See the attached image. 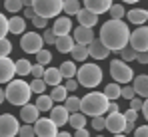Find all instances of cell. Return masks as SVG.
<instances>
[{
  "mask_svg": "<svg viewBox=\"0 0 148 137\" xmlns=\"http://www.w3.org/2000/svg\"><path fill=\"white\" fill-rule=\"evenodd\" d=\"M58 70H60V74H62V78H64V80L76 76V64H74V60H70V62H62Z\"/></svg>",
  "mask_w": 148,
  "mask_h": 137,
  "instance_id": "cell-28",
  "label": "cell"
},
{
  "mask_svg": "<svg viewBox=\"0 0 148 137\" xmlns=\"http://www.w3.org/2000/svg\"><path fill=\"white\" fill-rule=\"evenodd\" d=\"M42 40H44V44H48V46L56 42V34L52 32V28H50V30H46V32L42 34Z\"/></svg>",
  "mask_w": 148,
  "mask_h": 137,
  "instance_id": "cell-45",
  "label": "cell"
},
{
  "mask_svg": "<svg viewBox=\"0 0 148 137\" xmlns=\"http://www.w3.org/2000/svg\"><path fill=\"white\" fill-rule=\"evenodd\" d=\"M16 76V62L8 56H0V84H8Z\"/></svg>",
  "mask_w": 148,
  "mask_h": 137,
  "instance_id": "cell-11",
  "label": "cell"
},
{
  "mask_svg": "<svg viewBox=\"0 0 148 137\" xmlns=\"http://www.w3.org/2000/svg\"><path fill=\"white\" fill-rule=\"evenodd\" d=\"M136 62H140L142 66L148 64V52H136Z\"/></svg>",
  "mask_w": 148,
  "mask_h": 137,
  "instance_id": "cell-49",
  "label": "cell"
},
{
  "mask_svg": "<svg viewBox=\"0 0 148 137\" xmlns=\"http://www.w3.org/2000/svg\"><path fill=\"white\" fill-rule=\"evenodd\" d=\"M6 101L12 103V105H24L30 101L32 97V88L30 84H26L24 80H10L8 86H6Z\"/></svg>",
  "mask_w": 148,
  "mask_h": 137,
  "instance_id": "cell-3",
  "label": "cell"
},
{
  "mask_svg": "<svg viewBox=\"0 0 148 137\" xmlns=\"http://www.w3.org/2000/svg\"><path fill=\"white\" fill-rule=\"evenodd\" d=\"M102 68L96 66V64H84L80 66V70H76V82L78 86L82 88H96L100 82H102Z\"/></svg>",
  "mask_w": 148,
  "mask_h": 137,
  "instance_id": "cell-4",
  "label": "cell"
},
{
  "mask_svg": "<svg viewBox=\"0 0 148 137\" xmlns=\"http://www.w3.org/2000/svg\"><path fill=\"white\" fill-rule=\"evenodd\" d=\"M72 30V20L68 16H56V22L52 26V32L56 36H64V34H70Z\"/></svg>",
  "mask_w": 148,
  "mask_h": 137,
  "instance_id": "cell-18",
  "label": "cell"
},
{
  "mask_svg": "<svg viewBox=\"0 0 148 137\" xmlns=\"http://www.w3.org/2000/svg\"><path fill=\"white\" fill-rule=\"evenodd\" d=\"M122 2H126V4H136V2H140V0H122Z\"/></svg>",
  "mask_w": 148,
  "mask_h": 137,
  "instance_id": "cell-57",
  "label": "cell"
},
{
  "mask_svg": "<svg viewBox=\"0 0 148 137\" xmlns=\"http://www.w3.org/2000/svg\"><path fill=\"white\" fill-rule=\"evenodd\" d=\"M36 62L38 64H42V66H46V64H50L52 62V54H50V50H38L36 52Z\"/></svg>",
  "mask_w": 148,
  "mask_h": 137,
  "instance_id": "cell-36",
  "label": "cell"
},
{
  "mask_svg": "<svg viewBox=\"0 0 148 137\" xmlns=\"http://www.w3.org/2000/svg\"><path fill=\"white\" fill-rule=\"evenodd\" d=\"M12 52V42L8 38H0V56H8Z\"/></svg>",
  "mask_w": 148,
  "mask_h": 137,
  "instance_id": "cell-40",
  "label": "cell"
},
{
  "mask_svg": "<svg viewBox=\"0 0 148 137\" xmlns=\"http://www.w3.org/2000/svg\"><path fill=\"white\" fill-rule=\"evenodd\" d=\"M34 133L40 137H54L58 135V125L50 119V117H38L36 121H34Z\"/></svg>",
  "mask_w": 148,
  "mask_h": 137,
  "instance_id": "cell-10",
  "label": "cell"
},
{
  "mask_svg": "<svg viewBox=\"0 0 148 137\" xmlns=\"http://www.w3.org/2000/svg\"><path fill=\"white\" fill-rule=\"evenodd\" d=\"M4 8H6L8 12L16 14V12H20V10L24 8V4H22V0H4Z\"/></svg>",
  "mask_w": 148,
  "mask_h": 137,
  "instance_id": "cell-34",
  "label": "cell"
},
{
  "mask_svg": "<svg viewBox=\"0 0 148 137\" xmlns=\"http://www.w3.org/2000/svg\"><path fill=\"white\" fill-rule=\"evenodd\" d=\"M126 16H128V22L134 24V26H142L148 20V14L144 8H132V10L126 12Z\"/></svg>",
  "mask_w": 148,
  "mask_h": 137,
  "instance_id": "cell-20",
  "label": "cell"
},
{
  "mask_svg": "<svg viewBox=\"0 0 148 137\" xmlns=\"http://www.w3.org/2000/svg\"><path fill=\"white\" fill-rule=\"evenodd\" d=\"M50 97L54 99V101H64L66 97H68V90L62 86V84H58V86H54V90H52V93H50Z\"/></svg>",
  "mask_w": 148,
  "mask_h": 137,
  "instance_id": "cell-29",
  "label": "cell"
},
{
  "mask_svg": "<svg viewBox=\"0 0 148 137\" xmlns=\"http://www.w3.org/2000/svg\"><path fill=\"white\" fill-rule=\"evenodd\" d=\"M64 0H32V10L36 16L42 18H56L62 12Z\"/></svg>",
  "mask_w": 148,
  "mask_h": 137,
  "instance_id": "cell-5",
  "label": "cell"
},
{
  "mask_svg": "<svg viewBox=\"0 0 148 137\" xmlns=\"http://www.w3.org/2000/svg\"><path fill=\"white\" fill-rule=\"evenodd\" d=\"M76 137H88V129L78 127V129H76Z\"/></svg>",
  "mask_w": 148,
  "mask_h": 137,
  "instance_id": "cell-54",
  "label": "cell"
},
{
  "mask_svg": "<svg viewBox=\"0 0 148 137\" xmlns=\"http://www.w3.org/2000/svg\"><path fill=\"white\" fill-rule=\"evenodd\" d=\"M20 48L24 50L26 54H36L38 50L44 48V40H42V36L38 32H26V34H22Z\"/></svg>",
  "mask_w": 148,
  "mask_h": 137,
  "instance_id": "cell-7",
  "label": "cell"
},
{
  "mask_svg": "<svg viewBox=\"0 0 148 137\" xmlns=\"http://www.w3.org/2000/svg\"><path fill=\"white\" fill-rule=\"evenodd\" d=\"M38 113H40V109L36 107V103H24V105H20V119L24 121V123H34L36 119H38Z\"/></svg>",
  "mask_w": 148,
  "mask_h": 137,
  "instance_id": "cell-16",
  "label": "cell"
},
{
  "mask_svg": "<svg viewBox=\"0 0 148 137\" xmlns=\"http://www.w3.org/2000/svg\"><path fill=\"white\" fill-rule=\"evenodd\" d=\"M128 101H130V107H132V109H136V111H140V109H142V103H144V101H142V97H140V95H138V97L134 95V97H132V99H128Z\"/></svg>",
  "mask_w": 148,
  "mask_h": 137,
  "instance_id": "cell-46",
  "label": "cell"
},
{
  "mask_svg": "<svg viewBox=\"0 0 148 137\" xmlns=\"http://www.w3.org/2000/svg\"><path fill=\"white\" fill-rule=\"evenodd\" d=\"M68 123L72 125L74 129L84 127V125H86V115L82 113V111H72V113H70V117H68Z\"/></svg>",
  "mask_w": 148,
  "mask_h": 137,
  "instance_id": "cell-27",
  "label": "cell"
},
{
  "mask_svg": "<svg viewBox=\"0 0 148 137\" xmlns=\"http://www.w3.org/2000/svg\"><path fill=\"white\" fill-rule=\"evenodd\" d=\"M18 133L22 137H30V135H34V127H32V123H24L20 129H18Z\"/></svg>",
  "mask_w": 148,
  "mask_h": 137,
  "instance_id": "cell-43",
  "label": "cell"
},
{
  "mask_svg": "<svg viewBox=\"0 0 148 137\" xmlns=\"http://www.w3.org/2000/svg\"><path fill=\"white\" fill-rule=\"evenodd\" d=\"M90 123H92V129H94V131H102V129H106V117H102V115H94Z\"/></svg>",
  "mask_w": 148,
  "mask_h": 137,
  "instance_id": "cell-39",
  "label": "cell"
},
{
  "mask_svg": "<svg viewBox=\"0 0 148 137\" xmlns=\"http://www.w3.org/2000/svg\"><path fill=\"white\" fill-rule=\"evenodd\" d=\"M110 76L118 84H130L134 80V70L130 68L128 62H124V60H112V64H110Z\"/></svg>",
  "mask_w": 148,
  "mask_h": 137,
  "instance_id": "cell-6",
  "label": "cell"
},
{
  "mask_svg": "<svg viewBox=\"0 0 148 137\" xmlns=\"http://www.w3.org/2000/svg\"><path fill=\"white\" fill-rule=\"evenodd\" d=\"M134 121L132 119H126V125H124V133H130V131H134Z\"/></svg>",
  "mask_w": 148,
  "mask_h": 137,
  "instance_id": "cell-52",
  "label": "cell"
},
{
  "mask_svg": "<svg viewBox=\"0 0 148 137\" xmlns=\"http://www.w3.org/2000/svg\"><path fill=\"white\" fill-rule=\"evenodd\" d=\"M62 103H64V107H66L70 113H72V111H80V97H76V95H68Z\"/></svg>",
  "mask_w": 148,
  "mask_h": 137,
  "instance_id": "cell-32",
  "label": "cell"
},
{
  "mask_svg": "<svg viewBox=\"0 0 148 137\" xmlns=\"http://www.w3.org/2000/svg\"><path fill=\"white\" fill-rule=\"evenodd\" d=\"M136 95V91H134V88L130 86V84H126L124 88H120V97H124V99H132Z\"/></svg>",
  "mask_w": 148,
  "mask_h": 137,
  "instance_id": "cell-41",
  "label": "cell"
},
{
  "mask_svg": "<svg viewBox=\"0 0 148 137\" xmlns=\"http://www.w3.org/2000/svg\"><path fill=\"white\" fill-rule=\"evenodd\" d=\"M124 125H126V115L120 111H108L106 117V129L112 133H122Z\"/></svg>",
  "mask_w": 148,
  "mask_h": 137,
  "instance_id": "cell-12",
  "label": "cell"
},
{
  "mask_svg": "<svg viewBox=\"0 0 148 137\" xmlns=\"http://www.w3.org/2000/svg\"><path fill=\"white\" fill-rule=\"evenodd\" d=\"M108 101L110 99L102 91H90L80 99V111L84 115H90V117L102 115L108 111Z\"/></svg>",
  "mask_w": 148,
  "mask_h": 137,
  "instance_id": "cell-2",
  "label": "cell"
},
{
  "mask_svg": "<svg viewBox=\"0 0 148 137\" xmlns=\"http://www.w3.org/2000/svg\"><path fill=\"white\" fill-rule=\"evenodd\" d=\"M8 32H10V30H8V18L0 12V38H6Z\"/></svg>",
  "mask_w": 148,
  "mask_h": 137,
  "instance_id": "cell-42",
  "label": "cell"
},
{
  "mask_svg": "<svg viewBox=\"0 0 148 137\" xmlns=\"http://www.w3.org/2000/svg\"><path fill=\"white\" fill-rule=\"evenodd\" d=\"M8 30H10L12 34H24V30H26L24 18H20V16H12V18H8Z\"/></svg>",
  "mask_w": 148,
  "mask_h": 137,
  "instance_id": "cell-24",
  "label": "cell"
},
{
  "mask_svg": "<svg viewBox=\"0 0 148 137\" xmlns=\"http://www.w3.org/2000/svg\"><path fill=\"white\" fill-rule=\"evenodd\" d=\"M120 60H124V62L136 60V50H134L132 46H124L122 50H120Z\"/></svg>",
  "mask_w": 148,
  "mask_h": 137,
  "instance_id": "cell-35",
  "label": "cell"
},
{
  "mask_svg": "<svg viewBox=\"0 0 148 137\" xmlns=\"http://www.w3.org/2000/svg\"><path fill=\"white\" fill-rule=\"evenodd\" d=\"M108 12H110V18H116V20H120V18L126 16V10H124L122 4H112Z\"/></svg>",
  "mask_w": 148,
  "mask_h": 137,
  "instance_id": "cell-37",
  "label": "cell"
},
{
  "mask_svg": "<svg viewBox=\"0 0 148 137\" xmlns=\"http://www.w3.org/2000/svg\"><path fill=\"white\" fill-rule=\"evenodd\" d=\"M32 24L36 26V28H46L48 26V18H42V16H32Z\"/></svg>",
  "mask_w": 148,
  "mask_h": 137,
  "instance_id": "cell-44",
  "label": "cell"
},
{
  "mask_svg": "<svg viewBox=\"0 0 148 137\" xmlns=\"http://www.w3.org/2000/svg\"><path fill=\"white\" fill-rule=\"evenodd\" d=\"M30 88H32V93H44V90H46V82H44L42 78H34V82L30 84Z\"/></svg>",
  "mask_w": 148,
  "mask_h": 137,
  "instance_id": "cell-38",
  "label": "cell"
},
{
  "mask_svg": "<svg viewBox=\"0 0 148 137\" xmlns=\"http://www.w3.org/2000/svg\"><path fill=\"white\" fill-rule=\"evenodd\" d=\"M64 88H66L68 91L78 90V82H76V78H66V84H64Z\"/></svg>",
  "mask_w": 148,
  "mask_h": 137,
  "instance_id": "cell-48",
  "label": "cell"
},
{
  "mask_svg": "<svg viewBox=\"0 0 148 137\" xmlns=\"http://www.w3.org/2000/svg\"><path fill=\"white\" fill-rule=\"evenodd\" d=\"M62 10L66 12V16L78 14V10H80V2H78V0H64V6H62Z\"/></svg>",
  "mask_w": 148,
  "mask_h": 137,
  "instance_id": "cell-33",
  "label": "cell"
},
{
  "mask_svg": "<svg viewBox=\"0 0 148 137\" xmlns=\"http://www.w3.org/2000/svg\"><path fill=\"white\" fill-rule=\"evenodd\" d=\"M54 105V99L50 95H44V93H38V99H36V107L40 111H50Z\"/></svg>",
  "mask_w": 148,
  "mask_h": 137,
  "instance_id": "cell-26",
  "label": "cell"
},
{
  "mask_svg": "<svg viewBox=\"0 0 148 137\" xmlns=\"http://www.w3.org/2000/svg\"><path fill=\"white\" fill-rule=\"evenodd\" d=\"M136 52H148V26H138L134 32H130V42Z\"/></svg>",
  "mask_w": 148,
  "mask_h": 137,
  "instance_id": "cell-8",
  "label": "cell"
},
{
  "mask_svg": "<svg viewBox=\"0 0 148 137\" xmlns=\"http://www.w3.org/2000/svg\"><path fill=\"white\" fill-rule=\"evenodd\" d=\"M140 111L144 113V119H146V121H148V97H146V101L142 103V109H140Z\"/></svg>",
  "mask_w": 148,
  "mask_h": 137,
  "instance_id": "cell-55",
  "label": "cell"
},
{
  "mask_svg": "<svg viewBox=\"0 0 148 137\" xmlns=\"http://www.w3.org/2000/svg\"><path fill=\"white\" fill-rule=\"evenodd\" d=\"M132 88H134V91H136V95L148 97V76H144V74H142V76H136Z\"/></svg>",
  "mask_w": 148,
  "mask_h": 137,
  "instance_id": "cell-22",
  "label": "cell"
},
{
  "mask_svg": "<svg viewBox=\"0 0 148 137\" xmlns=\"http://www.w3.org/2000/svg\"><path fill=\"white\" fill-rule=\"evenodd\" d=\"M42 80L46 82V86H58L60 82H62V74H60V70L58 68H48L44 70V76H42Z\"/></svg>",
  "mask_w": 148,
  "mask_h": 137,
  "instance_id": "cell-23",
  "label": "cell"
},
{
  "mask_svg": "<svg viewBox=\"0 0 148 137\" xmlns=\"http://www.w3.org/2000/svg\"><path fill=\"white\" fill-rule=\"evenodd\" d=\"M146 14H148V8H146Z\"/></svg>",
  "mask_w": 148,
  "mask_h": 137,
  "instance_id": "cell-59",
  "label": "cell"
},
{
  "mask_svg": "<svg viewBox=\"0 0 148 137\" xmlns=\"http://www.w3.org/2000/svg\"><path fill=\"white\" fill-rule=\"evenodd\" d=\"M88 56H90V58H96V60H104V58L110 56V50L102 44L100 38H98V40H92V42L88 44Z\"/></svg>",
  "mask_w": 148,
  "mask_h": 137,
  "instance_id": "cell-13",
  "label": "cell"
},
{
  "mask_svg": "<svg viewBox=\"0 0 148 137\" xmlns=\"http://www.w3.org/2000/svg\"><path fill=\"white\" fill-rule=\"evenodd\" d=\"M100 42L106 46L110 52H120L124 46L130 42V28L122 18H110L108 22L102 24L100 28Z\"/></svg>",
  "mask_w": 148,
  "mask_h": 137,
  "instance_id": "cell-1",
  "label": "cell"
},
{
  "mask_svg": "<svg viewBox=\"0 0 148 137\" xmlns=\"http://www.w3.org/2000/svg\"><path fill=\"white\" fill-rule=\"evenodd\" d=\"M134 133H136V137H148V125H142V127H134Z\"/></svg>",
  "mask_w": 148,
  "mask_h": 137,
  "instance_id": "cell-50",
  "label": "cell"
},
{
  "mask_svg": "<svg viewBox=\"0 0 148 137\" xmlns=\"http://www.w3.org/2000/svg\"><path fill=\"white\" fill-rule=\"evenodd\" d=\"M4 99H6V93H4V90H0V105H2Z\"/></svg>",
  "mask_w": 148,
  "mask_h": 137,
  "instance_id": "cell-56",
  "label": "cell"
},
{
  "mask_svg": "<svg viewBox=\"0 0 148 137\" xmlns=\"http://www.w3.org/2000/svg\"><path fill=\"white\" fill-rule=\"evenodd\" d=\"M74 42L76 44H84L88 46L92 40H94V32H92V28H88V26H78L76 30H74Z\"/></svg>",
  "mask_w": 148,
  "mask_h": 137,
  "instance_id": "cell-14",
  "label": "cell"
},
{
  "mask_svg": "<svg viewBox=\"0 0 148 137\" xmlns=\"http://www.w3.org/2000/svg\"><path fill=\"white\" fill-rule=\"evenodd\" d=\"M76 16H78L80 26H88V28H92V26H96V22H98V14H94V12L88 10V8H80Z\"/></svg>",
  "mask_w": 148,
  "mask_h": 137,
  "instance_id": "cell-19",
  "label": "cell"
},
{
  "mask_svg": "<svg viewBox=\"0 0 148 137\" xmlns=\"http://www.w3.org/2000/svg\"><path fill=\"white\" fill-rule=\"evenodd\" d=\"M74 38L70 36V34H64V36H56V42H54V46L58 48V52L60 54H70V50L74 48Z\"/></svg>",
  "mask_w": 148,
  "mask_h": 137,
  "instance_id": "cell-21",
  "label": "cell"
},
{
  "mask_svg": "<svg viewBox=\"0 0 148 137\" xmlns=\"http://www.w3.org/2000/svg\"><path fill=\"white\" fill-rule=\"evenodd\" d=\"M22 4L24 6H32V0H22Z\"/></svg>",
  "mask_w": 148,
  "mask_h": 137,
  "instance_id": "cell-58",
  "label": "cell"
},
{
  "mask_svg": "<svg viewBox=\"0 0 148 137\" xmlns=\"http://www.w3.org/2000/svg\"><path fill=\"white\" fill-rule=\"evenodd\" d=\"M68 117H70V111H68L64 105H52V109H50V119H52L58 127H62L64 123H68Z\"/></svg>",
  "mask_w": 148,
  "mask_h": 137,
  "instance_id": "cell-15",
  "label": "cell"
},
{
  "mask_svg": "<svg viewBox=\"0 0 148 137\" xmlns=\"http://www.w3.org/2000/svg\"><path fill=\"white\" fill-rule=\"evenodd\" d=\"M70 56H72L74 62H84L86 58H90V56H88V46H84V44H74V48L70 50Z\"/></svg>",
  "mask_w": 148,
  "mask_h": 137,
  "instance_id": "cell-25",
  "label": "cell"
},
{
  "mask_svg": "<svg viewBox=\"0 0 148 137\" xmlns=\"http://www.w3.org/2000/svg\"><path fill=\"white\" fill-rule=\"evenodd\" d=\"M102 93H104L108 99H118V97H120V86H118V82H116V84H108Z\"/></svg>",
  "mask_w": 148,
  "mask_h": 137,
  "instance_id": "cell-31",
  "label": "cell"
},
{
  "mask_svg": "<svg viewBox=\"0 0 148 137\" xmlns=\"http://www.w3.org/2000/svg\"><path fill=\"white\" fill-rule=\"evenodd\" d=\"M30 70H32L30 60H26V58L16 60V74H18V76H30Z\"/></svg>",
  "mask_w": 148,
  "mask_h": 137,
  "instance_id": "cell-30",
  "label": "cell"
},
{
  "mask_svg": "<svg viewBox=\"0 0 148 137\" xmlns=\"http://www.w3.org/2000/svg\"><path fill=\"white\" fill-rule=\"evenodd\" d=\"M124 115H126V119H132V121H136V119H138V111H136V109H132V107H128Z\"/></svg>",
  "mask_w": 148,
  "mask_h": 137,
  "instance_id": "cell-51",
  "label": "cell"
},
{
  "mask_svg": "<svg viewBox=\"0 0 148 137\" xmlns=\"http://www.w3.org/2000/svg\"><path fill=\"white\" fill-rule=\"evenodd\" d=\"M22 12H24V18H32V16H34L32 6H24V8H22Z\"/></svg>",
  "mask_w": 148,
  "mask_h": 137,
  "instance_id": "cell-53",
  "label": "cell"
},
{
  "mask_svg": "<svg viewBox=\"0 0 148 137\" xmlns=\"http://www.w3.org/2000/svg\"><path fill=\"white\" fill-rule=\"evenodd\" d=\"M84 2V8H88V10H92L94 14H104V12H108L110 10V6H112V0H82Z\"/></svg>",
  "mask_w": 148,
  "mask_h": 137,
  "instance_id": "cell-17",
  "label": "cell"
},
{
  "mask_svg": "<svg viewBox=\"0 0 148 137\" xmlns=\"http://www.w3.org/2000/svg\"><path fill=\"white\" fill-rule=\"evenodd\" d=\"M30 74H32L34 78H42V76H44V66H42V64H34L32 70H30Z\"/></svg>",
  "mask_w": 148,
  "mask_h": 137,
  "instance_id": "cell-47",
  "label": "cell"
},
{
  "mask_svg": "<svg viewBox=\"0 0 148 137\" xmlns=\"http://www.w3.org/2000/svg\"><path fill=\"white\" fill-rule=\"evenodd\" d=\"M20 129V123L12 113H2L0 115V137H14Z\"/></svg>",
  "mask_w": 148,
  "mask_h": 137,
  "instance_id": "cell-9",
  "label": "cell"
}]
</instances>
